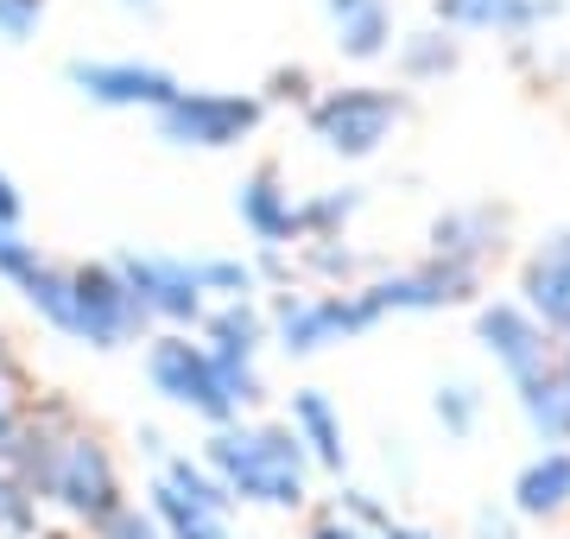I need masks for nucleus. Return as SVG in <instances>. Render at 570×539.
I'll use <instances>...</instances> for the list:
<instances>
[{
    "label": "nucleus",
    "instance_id": "obj_1",
    "mask_svg": "<svg viewBox=\"0 0 570 539\" xmlns=\"http://www.w3.org/2000/svg\"><path fill=\"white\" fill-rule=\"evenodd\" d=\"M204 463L223 477V489L242 508H273V514H298L311 508V463L305 438L292 432V419H228L209 425Z\"/></svg>",
    "mask_w": 570,
    "mask_h": 539
},
{
    "label": "nucleus",
    "instance_id": "obj_2",
    "mask_svg": "<svg viewBox=\"0 0 570 539\" xmlns=\"http://www.w3.org/2000/svg\"><path fill=\"white\" fill-rule=\"evenodd\" d=\"M266 317H273V350L305 362V355H324L336 343L381 331L387 305L374 298L367 280L362 286H279L266 298Z\"/></svg>",
    "mask_w": 570,
    "mask_h": 539
},
{
    "label": "nucleus",
    "instance_id": "obj_3",
    "mask_svg": "<svg viewBox=\"0 0 570 539\" xmlns=\"http://www.w3.org/2000/svg\"><path fill=\"white\" fill-rule=\"evenodd\" d=\"M406 115H412L406 89H393V84H336V89H317V102L305 108V134L324 146L330 159L362 166V159H374V153L406 127Z\"/></svg>",
    "mask_w": 570,
    "mask_h": 539
},
{
    "label": "nucleus",
    "instance_id": "obj_4",
    "mask_svg": "<svg viewBox=\"0 0 570 539\" xmlns=\"http://www.w3.org/2000/svg\"><path fill=\"white\" fill-rule=\"evenodd\" d=\"M146 388H153L165 406L197 413L204 425L242 419V406H235V394H228V381H223V369H216L209 343L190 336V331H153L146 336Z\"/></svg>",
    "mask_w": 570,
    "mask_h": 539
},
{
    "label": "nucleus",
    "instance_id": "obj_5",
    "mask_svg": "<svg viewBox=\"0 0 570 539\" xmlns=\"http://www.w3.org/2000/svg\"><path fill=\"white\" fill-rule=\"evenodd\" d=\"M261 121H266L261 89H178V96L153 115L159 140L184 146V153H228V146L254 140Z\"/></svg>",
    "mask_w": 570,
    "mask_h": 539
},
{
    "label": "nucleus",
    "instance_id": "obj_6",
    "mask_svg": "<svg viewBox=\"0 0 570 539\" xmlns=\"http://www.w3.org/2000/svg\"><path fill=\"white\" fill-rule=\"evenodd\" d=\"M70 343H89V350H127L153 336L140 298L127 286V273L115 261H77L70 267V324H63Z\"/></svg>",
    "mask_w": 570,
    "mask_h": 539
},
{
    "label": "nucleus",
    "instance_id": "obj_7",
    "mask_svg": "<svg viewBox=\"0 0 570 539\" xmlns=\"http://www.w3.org/2000/svg\"><path fill=\"white\" fill-rule=\"evenodd\" d=\"M115 267L127 273V286H134V298H140V312L153 331H204L209 305H216L204 286V261L127 248V254H115Z\"/></svg>",
    "mask_w": 570,
    "mask_h": 539
},
{
    "label": "nucleus",
    "instance_id": "obj_8",
    "mask_svg": "<svg viewBox=\"0 0 570 539\" xmlns=\"http://www.w3.org/2000/svg\"><path fill=\"white\" fill-rule=\"evenodd\" d=\"M216 355V369H223L228 394L242 413H254L266 400V374H261V350L273 343V317H266L261 298H216L204 317V331H197Z\"/></svg>",
    "mask_w": 570,
    "mask_h": 539
},
{
    "label": "nucleus",
    "instance_id": "obj_9",
    "mask_svg": "<svg viewBox=\"0 0 570 539\" xmlns=\"http://www.w3.org/2000/svg\"><path fill=\"white\" fill-rule=\"evenodd\" d=\"M469 324H475V350L501 369L508 388H527V381L558 369V336L527 312L520 292H513V298H482V305L469 312Z\"/></svg>",
    "mask_w": 570,
    "mask_h": 539
},
{
    "label": "nucleus",
    "instance_id": "obj_10",
    "mask_svg": "<svg viewBox=\"0 0 570 539\" xmlns=\"http://www.w3.org/2000/svg\"><path fill=\"white\" fill-rule=\"evenodd\" d=\"M367 286L387 305V317H438V312H475L482 292H489V273L425 254L412 267H381Z\"/></svg>",
    "mask_w": 570,
    "mask_h": 539
},
{
    "label": "nucleus",
    "instance_id": "obj_11",
    "mask_svg": "<svg viewBox=\"0 0 570 539\" xmlns=\"http://www.w3.org/2000/svg\"><path fill=\"white\" fill-rule=\"evenodd\" d=\"M63 77H70V89H77L82 102H96V108H146V115H159V108L184 89L165 63H146V58H70L63 63Z\"/></svg>",
    "mask_w": 570,
    "mask_h": 539
},
{
    "label": "nucleus",
    "instance_id": "obj_12",
    "mask_svg": "<svg viewBox=\"0 0 570 539\" xmlns=\"http://www.w3.org/2000/svg\"><path fill=\"white\" fill-rule=\"evenodd\" d=\"M513 242V209L494 204V197H475V204H450L425 223V254L438 261H456V267H482L489 273Z\"/></svg>",
    "mask_w": 570,
    "mask_h": 539
},
{
    "label": "nucleus",
    "instance_id": "obj_13",
    "mask_svg": "<svg viewBox=\"0 0 570 539\" xmlns=\"http://www.w3.org/2000/svg\"><path fill=\"white\" fill-rule=\"evenodd\" d=\"M431 20L475 39H539L564 20V0H431Z\"/></svg>",
    "mask_w": 570,
    "mask_h": 539
},
{
    "label": "nucleus",
    "instance_id": "obj_14",
    "mask_svg": "<svg viewBox=\"0 0 570 539\" xmlns=\"http://www.w3.org/2000/svg\"><path fill=\"white\" fill-rule=\"evenodd\" d=\"M298 204H305V197H292L285 171L273 166V159L254 166L242 185H235V216H242V228L254 235V248H298V242H305Z\"/></svg>",
    "mask_w": 570,
    "mask_h": 539
},
{
    "label": "nucleus",
    "instance_id": "obj_15",
    "mask_svg": "<svg viewBox=\"0 0 570 539\" xmlns=\"http://www.w3.org/2000/svg\"><path fill=\"white\" fill-rule=\"evenodd\" d=\"M520 298H527V312L564 343L570 336V223L551 228L546 242H532V254L520 261Z\"/></svg>",
    "mask_w": 570,
    "mask_h": 539
},
{
    "label": "nucleus",
    "instance_id": "obj_16",
    "mask_svg": "<svg viewBox=\"0 0 570 539\" xmlns=\"http://www.w3.org/2000/svg\"><path fill=\"white\" fill-rule=\"evenodd\" d=\"M146 508L159 514L165 539H235V501L228 496H197L171 482L165 470L146 477Z\"/></svg>",
    "mask_w": 570,
    "mask_h": 539
},
{
    "label": "nucleus",
    "instance_id": "obj_17",
    "mask_svg": "<svg viewBox=\"0 0 570 539\" xmlns=\"http://www.w3.org/2000/svg\"><path fill=\"white\" fill-rule=\"evenodd\" d=\"M508 508L520 520H564L570 514V444H539L508 482Z\"/></svg>",
    "mask_w": 570,
    "mask_h": 539
},
{
    "label": "nucleus",
    "instance_id": "obj_18",
    "mask_svg": "<svg viewBox=\"0 0 570 539\" xmlns=\"http://www.w3.org/2000/svg\"><path fill=\"white\" fill-rule=\"evenodd\" d=\"M317 7H324L330 39H336V51L348 63L393 58V45H400V32H393V0H317Z\"/></svg>",
    "mask_w": 570,
    "mask_h": 539
},
{
    "label": "nucleus",
    "instance_id": "obj_19",
    "mask_svg": "<svg viewBox=\"0 0 570 539\" xmlns=\"http://www.w3.org/2000/svg\"><path fill=\"white\" fill-rule=\"evenodd\" d=\"M285 419H292V432L305 438L311 463H317L324 477H343L348 470V425H343V413H336V400H330L324 388H298Z\"/></svg>",
    "mask_w": 570,
    "mask_h": 539
},
{
    "label": "nucleus",
    "instance_id": "obj_20",
    "mask_svg": "<svg viewBox=\"0 0 570 539\" xmlns=\"http://www.w3.org/2000/svg\"><path fill=\"white\" fill-rule=\"evenodd\" d=\"M393 70H400V84L406 89H425V84H444L463 70V32H450V26H419V32H400L393 45Z\"/></svg>",
    "mask_w": 570,
    "mask_h": 539
},
{
    "label": "nucleus",
    "instance_id": "obj_21",
    "mask_svg": "<svg viewBox=\"0 0 570 539\" xmlns=\"http://www.w3.org/2000/svg\"><path fill=\"white\" fill-rule=\"evenodd\" d=\"M298 286H362L374 273L387 267V261H374V254L348 248V235H324V242H298Z\"/></svg>",
    "mask_w": 570,
    "mask_h": 539
},
{
    "label": "nucleus",
    "instance_id": "obj_22",
    "mask_svg": "<svg viewBox=\"0 0 570 539\" xmlns=\"http://www.w3.org/2000/svg\"><path fill=\"white\" fill-rule=\"evenodd\" d=\"M513 406H520V419H527V432L539 444H570V381L558 369L513 388Z\"/></svg>",
    "mask_w": 570,
    "mask_h": 539
},
{
    "label": "nucleus",
    "instance_id": "obj_23",
    "mask_svg": "<svg viewBox=\"0 0 570 539\" xmlns=\"http://www.w3.org/2000/svg\"><path fill=\"white\" fill-rule=\"evenodd\" d=\"M367 190L362 185H330V190H311L298 216H305V242H324V235H348L355 216H362Z\"/></svg>",
    "mask_w": 570,
    "mask_h": 539
},
{
    "label": "nucleus",
    "instance_id": "obj_24",
    "mask_svg": "<svg viewBox=\"0 0 570 539\" xmlns=\"http://www.w3.org/2000/svg\"><path fill=\"white\" fill-rule=\"evenodd\" d=\"M482 406H489V400H482V388H475V381H463V374H456V381H438V394H431V419H438V432L456 438V444H463V438H475Z\"/></svg>",
    "mask_w": 570,
    "mask_h": 539
},
{
    "label": "nucleus",
    "instance_id": "obj_25",
    "mask_svg": "<svg viewBox=\"0 0 570 539\" xmlns=\"http://www.w3.org/2000/svg\"><path fill=\"white\" fill-rule=\"evenodd\" d=\"M39 508H45V501L32 496L13 470H0V539H39L45 533Z\"/></svg>",
    "mask_w": 570,
    "mask_h": 539
},
{
    "label": "nucleus",
    "instance_id": "obj_26",
    "mask_svg": "<svg viewBox=\"0 0 570 539\" xmlns=\"http://www.w3.org/2000/svg\"><path fill=\"white\" fill-rule=\"evenodd\" d=\"M204 261V286L209 298H261V267L254 261H235V254H197Z\"/></svg>",
    "mask_w": 570,
    "mask_h": 539
},
{
    "label": "nucleus",
    "instance_id": "obj_27",
    "mask_svg": "<svg viewBox=\"0 0 570 539\" xmlns=\"http://www.w3.org/2000/svg\"><path fill=\"white\" fill-rule=\"evenodd\" d=\"M39 267H45L39 242H26V235H20V223H0V280H7L13 292H20L26 280L39 273Z\"/></svg>",
    "mask_w": 570,
    "mask_h": 539
},
{
    "label": "nucleus",
    "instance_id": "obj_28",
    "mask_svg": "<svg viewBox=\"0 0 570 539\" xmlns=\"http://www.w3.org/2000/svg\"><path fill=\"white\" fill-rule=\"evenodd\" d=\"M89 539H165V527H159V514H153V508L121 501V508H115V514H108Z\"/></svg>",
    "mask_w": 570,
    "mask_h": 539
},
{
    "label": "nucleus",
    "instance_id": "obj_29",
    "mask_svg": "<svg viewBox=\"0 0 570 539\" xmlns=\"http://www.w3.org/2000/svg\"><path fill=\"white\" fill-rule=\"evenodd\" d=\"M51 0H0V45H26L45 26Z\"/></svg>",
    "mask_w": 570,
    "mask_h": 539
},
{
    "label": "nucleus",
    "instance_id": "obj_30",
    "mask_svg": "<svg viewBox=\"0 0 570 539\" xmlns=\"http://www.w3.org/2000/svg\"><path fill=\"white\" fill-rule=\"evenodd\" d=\"M266 108H279V102H298V108H311L317 102V84H311V70L305 63H285V70H273V77H266Z\"/></svg>",
    "mask_w": 570,
    "mask_h": 539
},
{
    "label": "nucleus",
    "instance_id": "obj_31",
    "mask_svg": "<svg viewBox=\"0 0 570 539\" xmlns=\"http://www.w3.org/2000/svg\"><path fill=\"white\" fill-rule=\"evenodd\" d=\"M336 508H343L348 520H362V527H374V533H387L393 520H400V514L387 508V501H374V489H336Z\"/></svg>",
    "mask_w": 570,
    "mask_h": 539
},
{
    "label": "nucleus",
    "instance_id": "obj_32",
    "mask_svg": "<svg viewBox=\"0 0 570 539\" xmlns=\"http://www.w3.org/2000/svg\"><path fill=\"white\" fill-rule=\"evenodd\" d=\"M305 539H387V533H374V527H362V520H348L343 508L330 501V508H317V514H311Z\"/></svg>",
    "mask_w": 570,
    "mask_h": 539
},
{
    "label": "nucleus",
    "instance_id": "obj_33",
    "mask_svg": "<svg viewBox=\"0 0 570 539\" xmlns=\"http://www.w3.org/2000/svg\"><path fill=\"white\" fill-rule=\"evenodd\" d=\"M469 539H520V514H501V508H475V520H469Z\"/></svg>",
    "mask_w": 570,
    "mask_h": 539
},
{
    "label": "nucleus",
    "instance_id": "obj_34",
    "mask_svg": "<svg viewBox=\"0 0 570 539\" xmlns=\"http://www.w3.org/2000/svg\"><path fill=\"white\" fill-rule=\"evenodd\" d=\"M20 216H26V197H20V185L0 171V223H20Z\"/></svg>",
    "mask_w": 570,
    "mask_h": 539
},
{
    "label": "nucleus",
    "instance_id": "obj_35",
    "mask_svg": "<svg viewBox=\"0 0 570 539\" xmlns=\"http://www.w3.org/2000/svg\"><path fill=\"white\" fill-rule=\"evenodd\" d=\"M387 539H444V533H431V527H419V520H393Z\"/></svg>",
    "mask_w": 570,
    "mask_h": 539
},
{
    "label": "nucleus",
    "instance_id": "obj_36",
    "mask_svg": "<svg viewBox=\"0 0 570 539\" xmlns=\"http://www.w3.org/2000/svg\"><path fill=\"white\" fill-rule=\"evenodd\" d=\"M115 7H121V13H153L159 0H115Z\"/></svg>",
    "mask_w": 570,
    "mask_h": 539
},
{
    "label": "nucleus",
    "instance_id": "obj_37",
    "mask_svg": "<svg viewBox=\"0 0 570 539\" xmlns=\"http://www.w3.org/2000/svg\"><path fill=\"white\" fill-rule=\"evenodd\" d=\"M558 374H564V381H570V336H564V343H558Z\"/></svg>",
    "mask_w": 570,
    "mask_h": 539
},
{
    "label": "nucleus",
    "instance_id": "obj_38",
    "mask_svg": "<svg viewBox=\"0 0 570 539\" xmlns=\"http://www.w3.org/2000/svg\"><path fill=\"white\" fill-rule=\"evenodd\" d=\"M39 539H89V533H39Z\"/></svg>",
    "mask_w": 570,
    "mask_h": 539
}]
</instances>
